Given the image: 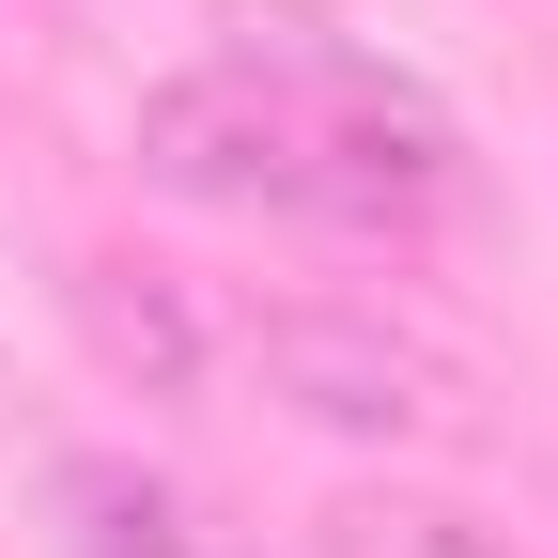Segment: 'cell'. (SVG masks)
Masks as SVG:
<instances>
[{
	"label": "cell",
	"mask_w": 558,
	"mask_h": 558,
	"mask_svg": "<svg viewBox=\"0 0 558 558\" xmlns=\"http://www.w3.org/2000/svg\"><path fill=\"white\" fill-rule=\"evenodd\" d=\"M140 171L171 202H218V218L418 233V218H450L465 140L418 78H388L326 32H279V47H218L202 78H171L140 109Z\"/></svg>",
	"instance_id": "1"
},
{
	"label": "cell",
	"mask_w": 558,
	"mask_h": 558,
	"mask_svg": "<svg viewBox=\"0 0 558 558\" xmlns=\"http://www.w3.org/2000/svg\"><path fill=\"white\" fill-rule=\"evenodd\" d=\"M248 357H264V388L295 418H326V435H388V450L450 435V373L418 357L403 326H373V311H264Z\"/></svg>",
	"instance_id": "2"
},
{
	"label": "cell",
	"mask_w": 558,
	"mask_h": 558,
	"mask_svg": "<svg viewBox=\"0 0 558 558\" xmlns=\"http://www.w3.org/2000/svg\"><path fill=\"white\" fill-rule=\"evenodd\" d=\"M62 543H78V558H264V543H233L156 465H62Z\"/></svg>",
	"instance_id": "3"
},
{
	"label": "cell",
	"mask_w": 558,
	"mask_h": 558,
	"mask_svg": "<svg viewBox=\"0 0 558 558\" xmlns=\"http://www.w3.org/2000/svg\"><path fill=\"white\" fill-rule=\"evenodd\" d=\"M311 558H543V543L481 527V512H450V497H341V512L311 527Z\"/></svg>",
	"instance_id": "4"
},
{
	"label": "cell",
	"mask_w": 558,
	"mask_h": 558,
	"mask_svg": "<svg viewBox=\"0 0 558 558\" xmlns=\"http://www.w3.org/2000/svg\"><path fill=\"white\" fill-rule=\"evenodd\" d=\"M78 311H94V341H109V373L186 388V326H171V295H156V279L124 295V264H94V279H78Z\"/></svg>",
	"instance_id": "5"
}]
</instances>
